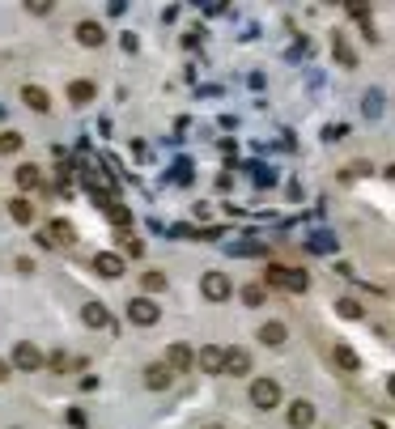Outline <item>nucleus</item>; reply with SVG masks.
<instances>
[{"instance_id": "obj_1", "label": "nucleus", "mask_w": 395, "mask_h": 429, "mask_svg": "<svg viewBox=\"0 0 395 429\" xmlns=\"http://www.w3.org/2000/svg\"><path fill=\"white\" fill-rule=\"evenodd\" d=\"M268 285H277V289H285V294H306V289H311V277L298 272V268L272 264V268H268Z\"/></svg>"}, {"instance_id": "obj_2", "label": "nucleus", "mask_w": 395, "mask_h": 429, "mask_svg": "<svg viewBox=\"0 0 395 429\" xmlns=\"http://www.w3.org/2000/svg\"><path fill=\"white\" fill-rule=\"evenodd\" d=\"M9 362H13V370H43L47 366V357H43V349L34 345V340H17L13 345V353H9Z\"/></svg>"}, {"instance_id": "obj_3", "label": "nucleus", "mask_w": 395, "mask_h": 429, "mask_svg": "<svg viewBox=\"0 0 395 429\" xmlns=\"http://www.w3.org/2000/svg\"><path fill=\"white\" fill-rule=\"evenodd\" d=\"M277 404H281V383H277V379H255V383H251V408L268 413V408H277Z\"/></svg>"}, {"instance_id": "obj_4", "label": "nucleus", "mask_w": 395, "mask_h": 429, "mask_svg": "<svg viewBox=\"0 0 395 429\" xmlns=\"http://www.w3.org/2000/svg\"><path fill=\"white\" fill-rule=\"evenodd\" d=\"M128 319H132L136 328H153V323L162 319V306H157L153 298H132V302H128Z\"/></svg>"}, {"instance_id": "obj_5", "label": "nucleus", "mask_w": 395, "mask_h": 429, "mask_svg": "<svg viewBox=\"0 0 395 429\" xmlns=\"http://www.w3.org/2000/svg\"><path fill=\"white\" fill-rule=\"evenodd\" d=\"M200 294H204L208 302H226V298L234 294V285H230V277H226V272H204V281H200Z\"/></svg>"}, {"instance_id": "obj_6", "label": "nucleus", "mask_w": 395, "mask_h": 429, "mask_svg": "<svg viewBox=\"0 0 395 429\" xmlns=\"http://www.w3.org/2000/svg\"><path fill=\"white\" fill-rule=\"evenodd\" d=\"M94 272L106 277V281H119V277H123V260H119L115 251H98V255H94Z\"/></svg>"}, {"instance_id": "obj_7", "label": "nucleus", "mask_w": 395, "mask_h": 429, "mask_svg": "<svg viewBox=\"0 0 395 429\" xmlns=\"http://www.w3.org/2000/svg\"><path fill=\"white\" fill-rule=\"evenodd\" d=\"M166 366H170V374H187V370L196 366V353H191L187 345H170V349H166Z\"/></svg>"}, {"instance_id": "obj_8", "label": "nucleus", "mask_w": 395, "mask_h": 429, "mask_svg": "<svg viewBox=\"0 0 395 429\" xmlns=\"http://www.w3.org/2000/svg\"><path fill=\"white\" fill-rule=\"evenodd\" d=\"M221 374H234V379L251 374V353H247V349H226V362H221Z\"/></svg>"}, {"instance_id": "obj_9", "label": "nucleus", "mask_w": 395, "mask_h": 429, "mask_svg": "<svg viewBox=\"0 0 395 429\" xmlns=\"http://www.w3.org/2000/svg\"><path fill=\"white\" fill-rule=\"evenodd\" d=\"M170 383H174V374H170V366H166V362L145 366V387H149V391H166Z\"/></svg>"}, {"instance_id": "obj_10", "label": "nucleus", "mask_w": 395, "mask_h": 429, "mask_svg": "<svg viewBox=\"0 0 395 429\" xmlns=\"http://www.w3.org/2000/svg\"><path fill=\"white\" fill-rule=\"evenodd\" d=\"M221 362H226V349H217V345H204V349L196 353V366H200L204 374H221Z\"/></svg>"}, {"instance_id": "obj_11", "label": "nucleus", "mask_w": 395, "mask_h": 429, "mask_svg": "<svg viewBox=\"0 0 395 429\" xmlns=\"http://www.w3.org/2000/svg\"><path fill=\"white\" fill-rule=\"evenodd\" d=\"M289 425H294V429H311V425H315V404L294 400V404H289Z\"/></svg>"}, {"instance_id": "obj_12", "label": "nucleus", "mask_w": 395, "mask_h": 429, "mask_svg": "<svg viewBox=\"0 0 395 429\" xmlns=\"http://www.w3.org/2000/svg\"><path fill=\"white\" fill-rule=\"evenodd\" d=\"M21 102H26L30 111H38V115L51 111V94H47L43 85H26V89H21Z\"/></svg>"}, {"instance_id": "obj_13", "label": "nucleus", "mask_w": 395, "mask_h": 429, "mask_svg": "<svg viewBox=\"0 0 395 429\" xmlns=\"http://www.w3.org/2000/svg\"><path fill=\"white\" fill-rule=\"evenodd\" d=\"M77 238V230H72V221H64V217H55L51 225H47V234L38 238V243H72Z\"/></svg>"}, {"instance_id": "obj_14", "label": "nucleus", "mask_w": 395, "mask_h": 429, "mask_svg": "<svg viewBox=\"0 0 395 429\" xmlns=\"http://www.w3.org/2000/svg\"><path fill=\"white\" fill-rule=\"evenodd\" d=\"M81 323H85V328H106V323H111V311H106L102 302H85V306H81Z\"/></svg>"}, {"instance_id": "obj_15", "label": "nucleus", "mask_w": 395, "mask_h": 429, "mask_svg": "<svg viewBox=\"0 0 395 429\" xmlns=\"http://www.w3.org/2000/svg\"><path fill=\"white\" fill-rule=\"evenodd\" d=\"M260 340H264L268 349H281V345L289 340V332H285V323H277V319H272V323H264V328H260Z\"/></svg>"}, {"instance_id": "obj_16", "label": "nucleus", "mask_w": 395, "mask_h": 429, "mask_svg": "<svg viewBox=\"0 0 395 429\" xmlns=\"http://www.w3.org/2000/svg\"><path fill=\"white\" fill-rule=\"evenodd\" d=\"M77 38H81L85 47H102V38H106V34H102V26H98V21H77Z\"/></svg>"}, {"instance_id": "obj_17", "label": "nucleus", "mask_w": 395, "mask_h": 429, "mask_svg": "<svg viewBox=\"0 0 395 429\" xmlns=\"http://www.w3.org/2000/svg\"><path fill=\"white\" fill-rule=\"evenodd\" d=\"M68 98H72L77 106H85V102L98 98V85H94V81H72V85H68Z\"/></svg>"}, {"instance_id": "obj_18", "label": "nucleus", "mask_w": 395, "mask_h": 429, "mask_svg": "<svg viewBox=\"0 0 395 429\" xmlns=\"http://www.w3.org/2000/svg\"><path fill=\"white\" fill-rule=\"evenodd\" d=\"M332 357H336V366H340V370H349V374H357V370H362V357H357L349 345H336V349H332Z\"/></svg>"}, {"instance_id": "obj_19", "label": "nucleus", "mask_w": 395, "mask_h": 429, "mask_svg": "<svg viewBox=\"0 0 395 429\" xmlns=\"http://www.w3.org/2000/svg\"><path fill=\"white\" fill-rule=\"evenodd\" d=\"M332 51H336V60H340L345 68H357V55H353V47H349L345 34H332Z\"/></svg>"}, {"instance_id": "obj_20", "label": "nucleus", "mask_w": 395, "mask_h": 429, "mask_svg": "<svg viewBox=\"0 0 395 429\" xmlns=\"http://www.w3.org/2000/svg\"><path fill=\"white\" fill-rule=\"evenodd\" d=\"M17 183H21V191H34V187L43 183L38 166H34V162H21V166H17Z\"/></svg>"}, {"instance_id": "obj_21", "label": "nucleus", "mask_w": 395, "mask_h": 429, "mask_svg": "<svg viewBox=\"0 0 395 429\" xmlns=\"http://www.w3.org/2000/svg\"><path fill=\"white\" fill-rule=\"evenodd\" d=\"M9 213H13V221H17V225H30V221H34V204H30L26 196H17V200L9 204Z\"/></svg>"}, {"instance_id": "obj_22", "label": "nucleus", "mask_w": 395, "mask_h": 429, "mask_svg": "<svg viewBox=\"0 0 395 429\" xmlns=\"http://www.w3.org/2000/svg\"><path fill=\"white\" fill-rule=\"evenodd\" d=\"M140 289H145V298H149V294H162V289H166V277H162L157 268H149V272H140Z\"/></svg>"}, {"instance_id": "obj_23", "label": "nucleus", "mask_w": 395, "mask_h": 429, "mask_svg": "<svg viewBox=\"0 0 395 429\" xmlns=\"http://www.w3.org/2000/svg\"><path fill=\"white\" fill-rule=\"evenodd\" d=\"M21 149V132H4L0 136V157H9V153H17Z\"/></svg>"}, {"instance_id": "obj_24", "label": "nucleus", "mask_w": 395, "mask_h": 429, "mask_svg": "<svg viewBox=\"0 0 395 429\" xmlns=\"http://www.w3.org/2000/svg\"><path fill=\"white\" fill-rule=\"evenodd\" d=\"M243 302L247 306H264V285H247L243 289Z\"/></svg>"}, {"instance_id": "obj_25", "label": "nucleus", "mask_w": 395, "mask_h": 429, "mask_svg": "<svg viewBox=\"0 0 395 429\" xmlns=\"http://www.w3.org/2000/svg\"><path fill=\"white\" fill-rule=\"evenodd\" d=\"M336 311H340L345 319H362V306H357L353 298H340V302H336Z\"/></svg>"}, {"instance_id": "obj_26", "label": "nucleus", "mask_w": 395, "mask_h": 429, "mask_svg": "<svg viewBox=\"0 0 395 429\" xmlns=\"http://www.w3.org/2000/svg\"><path fill=\"white\" fill-rule=\"evenodd\" d=\"M174 183H191V162H179L174 166Z\"/></svg>"}, {"instance_id": "obj_27", "label": "nucleus", "mask_w": 395, "mask_h": 429, "mask_svg": "<svg viewBox=\"0 0 395 429\" xmlns=\"http://www.w3.org/2000/svg\"><path fill=\"white\" fill-rule=\"evenodd\" d=\"M4 379H9V362H0V383H4Z\"/></svg>"}, {"instance_id": "obj_28", "label": "nucleus", "mask_w": 395, "mask_h": 429, "mask_svg": "<svg viewBox=\"0 0 395 429\" xmlns=\"http://www.w3.org/2000/svg\"><path fill=\"white\" fill-rule=\"evenodd\" d=\"M387 391H391V400H395V374H391V383H387Z\"/></svg>"}, {"instance_id": "obj_29", "label": "nucleus", "mask_w": 395, "mask_h": 429, "mask_svg": "<svg viewBox=\"0 0 395 429\" xmlns=\"http://www.w3.org/2000/svg\"><path fill=\"white\" fill-rule=\"evenodd\" d=\"M374 429H383V425H374Z\"/></svg>"}]
</instances>
